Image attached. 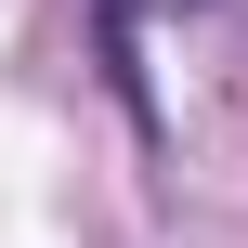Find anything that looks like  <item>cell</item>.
I'll return each mask as SVG.
<instances>
[{"instance_id": "1", "label": "cell", "mask_w": 248, "mask_h": 248, "mask_svg": "<svg viewBox=\"0 0 248 248\" xmlns=\"http://www.w3.org/2000/svg\"><path fill=\"white\" fill-rule=\"evenodd\" d=\"M105 13V78H118V105L144 118V65H131V26H144V0H92Z\"/></svg>"}]
</instances>
